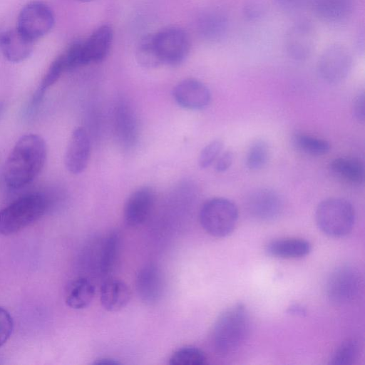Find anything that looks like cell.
I'll return each mask as SVG.
<instances>
[{
  "label": "cell",
  "mask_w": 365,
  "mask_h": 365,
  "mask_svg": "<svg viewBox=\"0 0 365 365\" xmlns=\"http://www.w3.org/2000/svg\"><path fill=\"white\" fill-rule=\"evenodd\" d=\"M47 148L44 139L37 134L22 135L11 149L5 162L4 178L12 188L31 182L44 167Z\"/></svg>",
  "instance_id": "6da1fadb"
},
{
  "label": "cell",
  "mask_w": 365,
  "mask_h": 365,
  "mask_svg": "<svg viewBox=\"0 0 365 365\" xmlns=\"http://www.w3.org/2000/svg\"><path fill=\"white\" fill-rule=\"evenodd\" d=\"M250 317L242 304H236L222 312L212 329V344L215 352L229 356L241 348L249 337Z\"/></svg>",
  "instance_id": "7a4b0ae2"
},
{
  "label": "cell",
  "mask_w": 365,
  "mask_h": 365,
  "mask_svg": "<svg viewBox=\"0 0 365 365\" xmlns=\"http://www.w3.org/2000/svg\"><path fill=\"white\" fill-rule=\"evenodd\" d=\"M46 201L38 194H29L0 210V235L16 233L38 220L45 212Z\"/></svg>",
  "instance_id": "3957f363"
},
{
  "label": "cell",
  "mask_w": 365,
  "mask_h": 365,
  "mask_svg": "<svg viewBox=\"0 0 365 365\" xmlns=\"http://www.w3.org/2000/svg\"><path fill=\"white\" fill-rule=\"evenodd\" d=\"M315 218L318 227L323 233L339 238L347 235L353 229L355 211L348 200L331 197L319 204Z\"/></svg>",
  "instance_id": "277c9868"
},
{
  "label": "cell",
  "mask_w": 365,
  "mask_h": 365,
  "mask_svg": "<svg viewBox=\"0 0 365 365\" xmlns=\"http://www.w3.org/2000/svg\"><path fill=\"white\" fill-rule=\"evenodd\" d=\"M199 219L207 233L215 237H224L235 230L238 220V210L232 201L214 197L203 203Z\"/></svg>",
  "instance_id": "5b68a950"
},
{
  "label": "cell",
  "mask_w": 365,
  "mask_h": 365,
  "mask_svg": "<svg viewBox=\"0 0 365 365\" xmlns=\"http://www.w3.org/2000/svg\"><path fill=\"white\" fill-rule=\"evenodd\" d=\"M362 285L359 270L351 265L336 268L329 274L325 285L327 299L338 306L351 302L358 296Z\"/></svg>",
  "instance_id": "8992f818"
},
{
  "label": "cell",
  "mask_w": 365,
  "mask_h": 365,
  "mask_svg": "<svg viewBox=\"0 0 365 365\" xmlns=\"http://www.w3.org/2000/svg\"><path fill=\"white\" fill-rule=\"evenodd\" d=\"M157 53L163 65L178 66L190 49V40L185 30L178 26L165 28L153 35Z\"/></svg>",
  "instance_id": "52a82bcc"
},
{
  "label": "cell",
  "mask_w": 365,
  "mask_h": 365,
  "mask_svg": "<svg viewBox=\"0 0 365 365\" xmlns=\"http://www.w3.org/2000/svg\"><path fill=\"white\" fill-rule=\"evenodd\" d=\"M353 66V58L344 46L334 43L327 47L317 62V71L324 81L338 83L343 81L350 73Z\"/></svg>",
  "instance_id": "ba28073f"
},
{
  "label": "cell",
  "mask_w": 365,
  "mask_h": 365,
  "mask_svg": "<svg viewBox=\"0 0 365 365\" xmlns=\"http://www.w3.org/2000/svg\"><path fill=\"white\" fill-rule=\"evenodd\" d=\"M17 29L32 41L47 34L55 23L52 9L46 4L32 1L21 10Z\"/></svg>",
  "instance_id": "9c48e42d"
},
{
  "label": "cell",
  "mask_w": 365,
  "mask_h": 365,
  "mask_svg": "<svg viewBox=\"0 0 365 365\" xmlns=\"http://www.w3.org/2000/svg\"><path fill=\"white\" fill-rule=\"evenodd\" d=\"M317 35L315 28L309 21H299L287 31L285 48L287 54L295 61L309 58L317 46Z\"/></svg>",
  "instance_id": "30bf717a"
},
{
  "label": "cell",
  "mask_w": 365,
  "mask_h": 365,
  "mask_svg": "<svg viewBox=\"0 0 365 365\" xmlns=\"http://www.w3.org/2000/svg\"><path fill=\"white\" fill-rule=\"evenodd\" d=\"M245 205L253 218L263 222L275 220L283 210L281 196L276 191L267 188L252 191L247 196Z\"/></svg>",
  "instance_id": "8fae6325"
},
{
  "label": "cell",
  "mask_w": 365,
  "mask_h": 365,
  "mask_svg": "<svg viewBox=\"0 0 365 365\" xmlns=\"http://www.w3.org/2000/svg\"><path fill=\"white\" fill-rule=\"evenodd\" d=\"M173 98L181 107L189 110H202L211 101L208 87L199 80L186 78L173 88Z\"/></svg>",
  "instance_id": "7c38bea8"
},
{
  "label": "cell",
  "mask_w": 365,
  "mask_h": 365,
  "mask_svg": "<svg viewBox=\"0 0 365 365\" xmlns=\"http://www.w3.org/2000/svg\"><path fill=\"white\" fill-rule=\"evenodd\" d=\"M91 155V142L86 130L76 128L69 138L64 163L66 169L73 174H80L86 168Z\"/></svg>",
  "instance_id": "4fadbf2b"
},
{
  "label": "cell",
  "mask_w": 365,
  "mask_h": 365,
  "mask_svg": "<svg viewBox=\"0 0 365 365\" xmlns=\"http://www.w3.org/2000/svg\"><path fill=\"white\" fill-rule=\"evenodd\" d=\"M155 195L150 187H142L128 197L123 210L125 223L130 227H138L149 217L155 203Z\"/></svg>",
  "instance_id": "5bb4252c"
},
{
  "label": "cell",
  "mask_w": 365,
  "mask_h": 365,
  "mask_svg": "<svg viewBox=\"0 0 365 365\" xmlns=\"http://www.w3.org/2000/svg\"><path fill=\"white\" fill-rule=\"evenodd\" d=\"M164 278L161 270L154 264H148L138 272L135 289L140 301L148 305L158 302L164 291Z\"/></svg>",
  "instance_id": "9a60e30c"
},
{
  "label": "cell",
  "mask_w": 365,
  "mask_h": 365,
  "mask_svg": "<svg viewBox=\"0 0 365 365\" xmlns=\"http://www.w3.org/2000/svg\"><path fill=\"white\" fill-rule=\"evenodd\" d=\"M34 41L17 29L1 32L0 49L10 62L19 63L28 58L34 50Z\"/></svg>",
  "instance_id": "2e32d148"
},
{
  "label": "cell",
  "mask_w": 365,
  "mask_h": 365,
  "mask_svg": "<svg viewBox=\"0 0 365 365\" xmlns=\"http://www.w3.org/2000/svg\"><path fill=\"white\" fill-rule=\"evenodd\" d=\"M114 118L115 133L120 145L127 148L135 145L138 138V125L132 108L125 102L119 103Z\"/></svg>",
  "instance_id": "e0dca14e"
},
{
  "label": "cell",
  "mask_w": 365,
  "mask_h": 365,
  "mask_svg": "<svg viewBox=\"0 0 365 365\" xmlns=\"http://www.w3.org/2000/svg\"><path fill=\"white\" fill-rule=\"evenodd\" d=\"M130 299V290L122 280L107 279L100 291V300L102 307L108 312H118L124 308Z\"/></svg>",
  "instance_id": "ac0fdd59"
},
{
  "label": "cell",
  "mask_w": 365,
  "mask_h": 365,
  "mask_svg": "<svg viewBox=\"0 0 365 365\" xmlns=\"http://www.w3.org/2000/svg\"><path fill=\"white\" fill-rule=\"evenodd\" d=\"M310 243L302 238H280L269 242L266 252L281 259H298L307 256L311 251Z\"/></svg>",
  "instance_id": "d6986e66"
},
{
  "label": "cell",
  "mask_w": 365,
  "mask_h": 365,
  "mask_svg": "<svg viewBox=\"0 0 365 365\" xmlns=\"http://www.w3.org/2000/svg\"><path fill=\"white\" fill-rule=\"evenodd\" d=\"M113 41V30L108 25L97 28L84 41V46L89 63L102 61L108 55Z\"/></svg>",
  "instance_id": "ffe728a7"
},
{
  "label": "cell",
  "mask_w": 365,
  "mask_h": 365,
  "mask_svg": "<svg viewBox=\"0 0 365 365\" xmlns=\"http://www.w3.org/2000/svg\"><path fill=\"white\" fill-rule=\"evenodd\" d=\"M314 14L327 22H339L346 19L352 13L353 0H312Z\"/></svg>",
  "instance_id": "44dd1931"
},
{
  "label": "cell",
  "mask_w": 365,
  "mask_h": 365,
  "mask_svg": "<svg viewBox=\"0 0 365 365\" xmlns=\"http://www.w3.org/2000/svg\"><path fill=\"white\" fill-rule=\"evenodd\" d=\"M121 238L116 230L110 231L103 239L99 250L98 268L103 276L115 269L120 250Z\"/></svg>",
  "instance_id": "7402d4cb"
},
{
  "label": "cell",
  "mask_w": 365,
  "mask_h": 365,
  "mask_svg": "<svg viewBox=\"0 0 365 365\" xmlns=\"http://www.w3.org/2000/svg\"><path fill=\"white\" fill-rule=\"evenodd\" d=\"M95 287L93 283L85 277L73 279L66 290V303L74 309L86 308L93 301Z\"/></svg>",
  "instance_id": "603a6c76"
},
{
  "label": "cell",
  "mask_w": 365,
  "mask_h": 365,
  "mask_svg": "<svg viewBox=\"0 0 365 365\" xmlns=\"http://www.w3.org/2000/svg\"><path fill=\"white\" fill-rule=\"evenodd\" d=\"M332 173L352 184L360 185L364 180V166L355 158L340 157L333 160L329 165Z\"/></svg>",
  "instance_id": "cb8c5ba5"
},
{
  "label": "cell",
  "mask_w": 365,
  "mask_h": 365,
  "mask_svg": "<svg viewBox=\"0 0 365 365\" xmlns=\"http://www.w3.org/2000/svg\"><path fill=\"white\" fill-rule=\"evenodd\" d=\"M292 141L298 150L311 155H323L330 150V144L327 140L303 133H295Z\"/></svg>",
  "instance_id": "d4e9b609"
},
{
  "label": "cell",
  "mask_w": 365,
  "mask_h": 365,
  "mask_svg": "<svg viewBox=\"0 0 365 365\" xmlns=\"http://www.w3.org/2000/svg\"><path fill=\"white\" fill-rule=\"evenodd\" d=\"M135 56L138 63L147 68L163 65L157 53L153 35H148L140 39L136 48Z\"/></svg>",
  "instance_id": "484cf974"
},
{
  "label": "cell",
  "mask_w": 365,
  "mask_h": 365,
  "mask_svg": "<svg viewBox=\"0 0 365 365\" xmlns=\"http://www.w3.org/2000/svg\"><path fill=\"white\" fill-rule=\"evenodd\" d=\"M207 356L200 349L186 346L176 349L169 359L171 365H203L207 364Z\"/></svg>",
  "instance_id": "4316f807"
},
{
  "label": "cell",
  "mask_w": 365,
  "mask_h": 365,
  "mask_svg": "<svg viewBox=\"0 0 365 365\" xmlns=\"http://www.w3.org/2000/svg\"><path fill=\"white\" fill-rule=\"evenodd\" d=\"M361 346L359 341L351 339L344 341L332 354L331 365H351L359 358Z\"/></svg>",
  "instance_id": "83f0119b"
},
{
  "label": "cell",
  "mask_w": 365,
  "mask_h": 365,
  "mask_svg": "<svg viewBox=\"0 0 365 365\" xmlns=\"http://www.w3.org/2000/svg\"><path fill=\"white\" fill-rule=\"evenodd\" d=\"M270 150L269 145L264 140L253 142L248 150L246 165L251 170H259L267 163Z\"/></svg>",
  "instance_id": "f1b7e54d"
},
{
  "label": "cell",
  "mask_w": 365,
  "mask_h": 365,
  "mask_svg": "<svg viewBox=\"0 0 365 365\" xmlns=\"http://www.w3.org/2000/svg\"><path fill=\"white\" fill-rule=\"evenodd\" d=\"M227 29V18L220 13L210 14L202 21V32L210 39H220L225 34Z\"/></svg>",
  "instance_id": "f546056e"
},
{
  "label": "cell",
  "mask_w": 365,
  "mask_h": 365,
  "mask_svg": "<svg viewBox=\"0 0 365 365\" xmlns=\"http://www.w3.org/2000/svg\"><path fill=\"white\" fill-rule=\"evenodd\" d=\"M62 54L66 70L70 71L89 63L84 41H76L72 43Z\"/></svg>",
  "instance_id": "4dcf8cb0"
},
{
  "label": "cell",
  "mask_w": 365,
  "mask_h": 365,
  "mask_svg": "<svg viewBox=\"0 0 365 365\" xmlns=\"http://www.w3.org/2000/svg\"><path fill=\"white\" fill-rule=\"evenodd\" d=\"M223 149V142L215 139L207 144L201 150L198 158V165L205 169L212 165Z\"/></svg>",
  "instance_id": "1f68e13d"
},
{
  "label": "cell",
  "mask_w": 365,
  "mask_h": 365,
  "mask_svg": "<svg viewBox=\"0 0 365 365\" xmlns=\"http://www.w3.org/2000/svg\"><path fill=\"white\" fill-rule=\"evenodd\" d=\"M14 329V321L10 313L0 307V347L10 338Z\"/></svg>",
  "instance_id": "d6a6232c"
},
{
  "label": "cell",
  "mask_w": 365,
  "mask_h": 365,
  "mask_svg": "<svg viewBox=\"0 0 365 365\" xmlns=\"http://www.w3.org/2000/svg\"><path fill=\"white\" fill-rule=\"evenodd\" d=\"M264 6L259 1L252 0L248 1L243 8V15L248 21H257L264 13Z\"/></svg>",
  "instance_id": "836d02e7"
},
{
  "label": "cell",
  "mask_w": 365,
  "mask_h": 365,
  "mask_svg": "<svg viewBox=\"0 0 365 365\" xmlns=\"http://www.w3.org/2000/svg\"><path fill=\"white\" fill-rule=\"evenodd\" d=\"M234 159L233 153L231 150H225L220 153L215 162V169L218 173H223L227 170L232 164Z\"/></svg>",
  "instance_id": "e575fe53"
},
{
  "label": "cell",
  "mask_w": 365,
  "mask_h": 365,
  "mask_svg": "<svg viewBox=\"0 0 365 365\" xmlns=\"http://www.w3.org/2000/svg\"><path fill=\"white\" fill-rule=\"evenodd\" d=\"M352 111L354 118L359 122L365 119V97L364 93H359L354 100Z\"/></svg>",
  "instance_id": "d590c367"
},
{
  "label": "cell",
  "mask_w": 365,
  "mask_h": 365,
  "mask_svg": "<svg viewBox=\"0 0 365 365\" xmlns=\"http://www.w3.org/2000/svg\"><path fill=\"white\" fill-rule=\"evenodd\" d=\"M276 1L282 11L291 13L299 11L306 0H276Z\"/></svg>",
  "instance_id": "8d00e7d4"
},
{
  "label": "cell",
  "mask_w": 365,
  "mask_h": 365,
  "mask_svg": "<svg viewBox=\"0 0 365 365\" xmlns=\"http://www.w3.org/2000/svg\"><path fill=\"white\" fill-rule=\"evenodd\" d=\"M120 362L118 360L112 358H101L93 361V364L96 365H118Z\"/></svg>",
  "instance_id": "74e56055"
},
{
  "label": "cell",
  "mask_w": 365,
  "mask_h": 365,
  "mask_svg": "<svg viewBox=\"0 0 365 365\" xmlns=\"http://www.w3.org/2000/svg\"><path fill=\"white\" fill-rule=\"evenodd\" d=\"M289 312L296 314H305V309L299 305H293L289 308Z\"/></svg>",
  "instance_id": "f35d334b"
},
{
  "label": "cell",
  "mask_w": 365,
  "mask_h": 365,
  "mask_svg": "<svg viewBox=\"0 0 365 365\" xmlns=\"http://www.w3.org/2000/svg\"><path fill=\"white\" fill-rule=\"evenodd\" d=\"M4 110V105L0 102V118L2 116Z\"/></svg>",
  "instance_id": "ab89813d"
},
{
  "label": "cell",
  "mask_w": 365,
  "mask_h": 365,
  "mask_svg": "<svg viewBox=\"0 0 365 365\" xmlns=\"http://www.w3.org/2000/svg\"><path fill=\"white\" fill-rule=\"evenodd\" d=\"M78 1H81V2H89V1H93V0H78Z\"/></svg>",
  "instance_id": "60d3db41"
},
{
  "label": "cell",
  "mask_w": 365,
  "mask_h": 365,
  "mask_svg": "<svg viewBox=\"0 0 365 365\" xmlns=\"http://www.w3.org/2000/svg\"><path fill=\"white\" fill-rule=\"evenodd\" d=\"M0 34H1V33H0Z\"/></svg>",
  "instance_id": "b9f144b4"
}]
</instances>
